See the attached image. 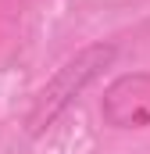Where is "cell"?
I'll use <instances>...</instances> for the list:
<instances>
[{
  "label": "cell",
  "instance_id": "6da1fadb",
  "mask_svg": "<svg viewBox=\"0 0 150 154\" xmlns=\"http://www.w3.org/2000/svg\"><path fill=\"white\" fill-rule=\"evenodd\" d=\"M114 57H118V47H114V43H89V47L75 50L72 57L46 79V86L36 93L32 111H29V118H25L29 136L46 133L57 118L72 108L75 97L86 93V90H89V86L114 65Z\"/></svg>",
  "mask_w": 150,
  "mask_h": 154
},
{
  "label": "cell",
  "instance_id": "7a4b0ae2",
  "mask_svg": "<svg viewBox=\"0 0 150 154\" xmlns=\"http://www.w3.org/2000/svg\"><path fill=\"white\" fill-rule=\"evenodd\" d=\"M100 115L111 129H150V72H125L107 82Z\"/></svg>",
  "mask_w": 150,
  "mask_h": 154
}]
</instances>
